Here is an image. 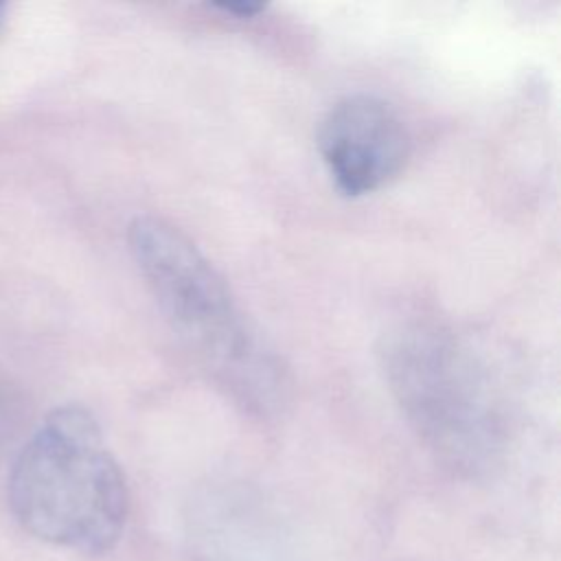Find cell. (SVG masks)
Segmentation results:
<instances>
[{
    "instance_id": "cell-1",
    "label": "cell",
    "mask_w": 561,
    "mask_h": 561,
    "mask_svg": "<svg viewBox=\"0 0 561 561\" xmlns=\"http://www.w3.org/2000/svg\"><path fill=\"white\" fill-rule=\"evenodd\" d=\"M9 506L33 537L103 554L127 519V486L96 419L79 405L53 410L9 473Z\"/></svg>"
},
{
    "instance_id": "cell-2",
    "label": "cell",
    "mask_w": 561,
    "mask_h": 561,
    "mask_svg": "<svg viewBox=\"0 0 561 561\" xmlns=\"http://www.w3.org/2000/svg\"><path fill=\"white\" fill-rule=\"evenodd\" d=\"M131 256L178 337L254 405L272 403L280 377L237 307L228 283L173 224L142 215L129 226Z\"/></svg>"
},
{
    "instance_id": "cell-3",
    "label": "cell",
    "mask_w": 561,
    "mask_h": 561,
    "mask_svg": "<svg viewBox=\"0 0 561 561\" xmlns=\"http://www.w3.org/2000/svg\"><path fill=\"white\" fill-rule=\"evenodd\" d=\"M388 388L416 430L458 467L489 462L502 443V410L482 366L449 333L403 327L379 351Z\"/></svg>"
},
{
    "instance_id": "cell-4",
    "label": "cell",
    "mask_w": 561,
    "mask_h": 561,
    "mask_svg": "<svg viewBox=\"0 0 561 561\" xmlns=\"http://www.w3.org/2000/svg\"><path fill=\"white\" fill-rule=\"evenodd\" d=\"M318 149L335 188L357 197L381 188L403 169L410 138L390 103L351 94L324 114Z\"/></svg>"
},
{
    "instance_id": "cell-5",
    "label": "cell",
    "mask_w": 561,
    "mask_h": 561,
    "mask_svg": "<svg viewBox=\"0 0 561 561\" xmlns=\"http://www.w3.org/2000/svg\"><path fill=\"white\" fill-rule=\"evenodd\" d=\"M215 7L226 11V13L239 15V18H252L259 11H263L261 2H250V0H245V2H221V4H215Z\"/></svg>"
},
{
    "instance_id": "cell-6",
    "label": "cell",
    "mask_w": 561,
    "mask_h": 561,
    "mask_svg": "<svg viewBox=\"0 0 561 561\" xmlns=\"http://www.w3.org/2000/svg\"><path fill=\"white\" fill-rule=\"evenodd\" d=\"M4 22H7V4H0V33L4 28Z\"/></svg>"
}]
</instances>
